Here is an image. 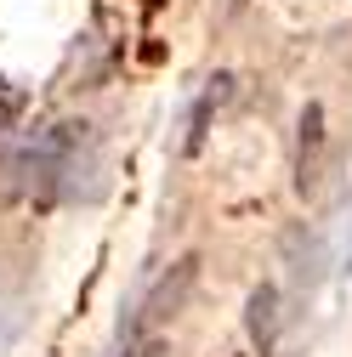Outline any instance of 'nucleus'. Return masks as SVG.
<instances>
[{"mask_svg":"<svg viewBox=\"0 0 352 357\" xmlns=\"http://www.w3.org/2000/svg\"><path fill=\"white\" fill-rule=\"evenodd\" d=\"M318 148H324V108L313 102L301 114V159H295V188L301 193L318 182Z\"/></svg>","mask_w":352,"mask_h":357,"instance_id":"nucleus-1","label":"nucleus"},{"mask_svg":"<svg viewBox=\"0 0 352 357\" xmlns=\"http://www.w3.org/2000/svg\"><path fill=\"white\" fill-rule=\"evenodd\" d=\"M250 340L261 346V357H267L273 340H279V289H273V284H261V289L250 295Z\"/></svg>","mask_w":352,"mask_h":357,"instance_id":"nucleus-2","label":"nucleus"},{"mask_svg":"<svg viewBox=\"0 0 352 357\" xmlns=\"http://www.w3.org/2000/svg\"><path fill=\"white\" fill-rule=\"evenodd\" d=\"M188 284H193V261H176V273L170 278H159V289L148 295V324H159V318H170L176 306H182V295H188Z\"/></svg>","mask_w":352,"mask_h":357,"instance_id":"nucleus-3","label":"nucleus"}]
</instances>
